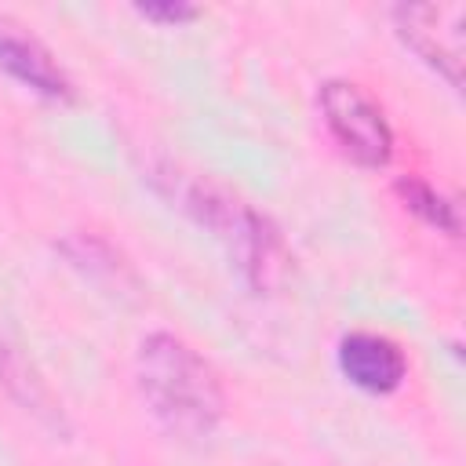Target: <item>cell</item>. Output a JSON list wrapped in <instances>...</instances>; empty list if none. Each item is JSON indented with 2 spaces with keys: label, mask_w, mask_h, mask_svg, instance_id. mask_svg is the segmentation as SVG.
I'll list each match as a JSON object with an SVG mask.
<instances>
[{
  "label": "cell",
  "mask_w": 466,
  "mask_h": 466,
  "mask_svg": "<svg viewBox=\"0 0 466 466\" xmlns=\"http://www.w3.org/2000/svg\"><path fill=\"white\" fill-rule=\"evenodd\" d=\"M339 371L368 393H393L408 379L404 350L379 331H350L339 342Z\"/></svg>",
  "instance_id": "cell-5"
},
{
  "label": "cell",
  "mask_w": 466,
  "mask_h": 466,
  "mask_svg": "<svg viewBox=\"0 0 466 466\" xmlns=\"http://www.w3.org/2000/svg\"><path fill=\"white\" fill-rule=\"evenodd\" d=\"M135 379L149 415L178 441H204L226 411L218 371L178 335L149 331L135 353Z\"/></svg>",
  "instance_id": "cell-1"
},
{
  "label": "cell",
  "mask_w": 466,
  "mask_h": 466,
  "mask_svg": "<svg viewBox=\"0 0 466 466\" xmlns=\"http://www.w3.org/2000/svg\"><path fill=\"white\" fill-rule=\"evenodd\" d=\"M393 25L397 36L451 87L462 84L466 11L459 4H400L393 7Z\"/></svg>",
  "instance_id": "cell-4"
},
{
  "label": "cell",
  "mask_w": 466,
  "mask_h": 466,
  "mask_svg": "<svg viewBox=\"0 0 466 466\" xmlns=\"http://www.w3.org/2000/svg\"><path fill=\"white\" fill-rule=\"evenodd\" d=\"M62 251L69 255V262H73L80 273H87V277H95V280H116V284H120V277H124L120 258L109 251L106 240H98V237H91V233H76V237L62 240Z\"/></svg>",
  "instance_id": "cell-9"
},
{
  "label": "cell",
  "mask_w": 466,
  "mask_h": 466,
  "mask_svg": "<svg viewBox=\"0 0 466 466\" xmlns=\"http://www.w3.org/2000/svg\"><path fill=\"white\" fill-rule=\"evenodd\" d=\"M320 120L339 149L357 160L360 167H382L393 153V127L382 106L353 80H324L320 95Z\"/></svg>",
  "instance_id": "cell-3"
},
{
  "label": "cell",
  "mask_w": 466,
  "mask_h": 466,
  "mask_svg": "<svg viewBox=\"0 0 466 466\" xmlns=\"http://www.w3.org/2000/svg\"><path fill=\"white\" fill-rule=\"evenodd\" d=\"M171 200H178L186 215L211 229V237L226 248V255L255 291H273L284 284L291 262L284 237L248 200L208 178H186L178 171L171 175Z\"/></svg>",
  "instance_id": "cell-2"
},
{
  "label": "cell",
  "mask_w": 466,
  "mask_h": 466,
  "mask_svg": "<svg viewBox=\"0 0 466 466\" xmlns=\"http://www.w3.org/2000/svg\"><path fill=\"white\" fill-rule=\"evenodd\" d=\"M0 382L11 390V397H18V400L25 404V411H33V415H40V419H51V422H62L58 408L51 404L47 386L33 375V368L22 364L18 350H15L4 335H0Z\"/></svg>",
  "instance_id": "cell-7"
},
{
  "label": "cell",
  "mask_w": 466,
  "mask_h": 466,
  "mask_svg": "<svg viewBox=\"0 0 466 466\" xmlns=\"http://www.w3.org/2000/svg\"><path fill=\"white\" fill-rule=\"evenodd\" d=\"M0 69L44 98H69L73 95V84H69L66 69L55 62V55L40 40H33V36L18 33L15 25H4V22H0Z\"/></svg>",
  "instance_id": "cell-6"
},
{
  "label": "cell",
  "mask_w": 466,
  "mask_h": 466,
  "mask_svg": "<svg viewBox=\"0 0 466 466\" xmlns=\"http://www.w3.org/2000/svg\"><path fill=\"white\" fill-rule=\"evenodd\" d=\"M138 15L153 18V22H164V25H178V22L197 18V7H189V4H142Z\"/></svg>",
  "instance_id": "cell-10"
},
{
  "label": "cell",
  "mask_w": 466,
  "mask_h": 466,
  "mask_svg": "<svg viewBox=\"0 0 466 466\" xmlns=\"http://www.w3.org/2000/svg\"><path fill=\"white\" fill-rule=\"evenodd\" d=\"M397 193H400L404 208H411L415 215H422L430 226H437V229H444L451 237L459 233V211H455V204L444 193H437L430 182H422V178H400L397 182Z\"/></svg>",
  "instance_id": "cell-8"
}]
</instances>
